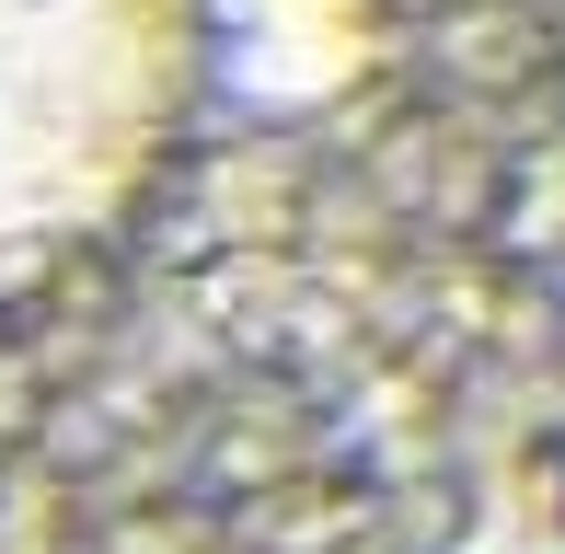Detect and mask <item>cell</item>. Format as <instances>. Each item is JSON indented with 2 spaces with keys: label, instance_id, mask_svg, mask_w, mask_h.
<instances>
[{
  "label": "cell",
  "instance_id": "obj_1",
  "mask_svg": "<svg viewBox=\"0 0 565 554\" xmlns=\"http://www.w3.org/2000/svg\"><path fill=\"white\" fill-rule=\"evenodd\" d=\"M46 12L58 0H0V243L46 196Z\"/></svg>",
  "mask_w": 565,
  "mask_h": 554
}]
</instances>
